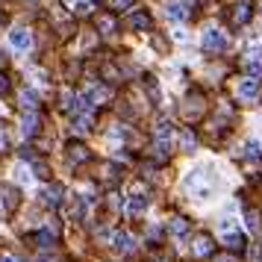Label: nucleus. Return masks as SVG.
Wrapping results in <instances>:
<instances>
[{
  "label": "nucleus",
  "mask_w": 262,
  "mask_h": 262,
  "mask_svg": "<svg viewBox=\"0 0 262 262\" xmlns=\"http://www.w3.org/2000/svg\"><path fill=\"white\" fill-rule=\"evenodd\" d=\"M185 189H189L198 200L212 198V192L218 189V171L212 165H198L195 171L185 174Z\"/></svg>",
  "instance_id": "f257e3e1"
},
{
  "label": "nucleus",
  "mask_w": 262,
  "mask_h": 262,
  "mask_svg": "<svg viewBox=\"0 0 262 262\" xmlns=\"http://www.w3.org/2000/svg\"><path fill=\"white\" fill-rule=\"evenodd\" d=\"M203 50H209V53L227 50V39H224L221 30H206V32H203Z\"/></svg>",
  "instance_id": "f03ea898"
},
{
  "label": "nucleus",
  "mask_w": 262,
  "mask_h": 262,
  "mask_svg": "<svg viewBox=\"0 0 262 262\" xmlns=\"http://www.w3.org/2000/svg\"><path fill=\"white\" fill-rule=\"evenodd\" d=\"M165 15L171 18V21H185L192 15V9L185 6V0H171V3L165 6Z\"/></svg>",
  "instance_id": "7ed1b4c3"
},
{
  "label": "nucleus",
  "mask_w": 262,
  "mask_h": 262,
  "mask_svg": "<svg viewBox=\"0 0 262 262\" xmlns=\"http://www.w3.org/2000/svg\"><path fill=\"white\" fill-rule=\"evenodd\" d=\"M256 94H259V83H256V80H242V83H239V97L250 100V97H256Z\"/></svg>",
  "instance_id": "20e7f679"
},
{
  "label": "nucleus",
  "mask_w": 262,
  "mask_h": 262,
  "mask_svg": "<svg viewBox=\"0 0 262 262\" xmlns=\"http://www.w3.org/2000/svg\"><path fill=\"white\" fill-rule=\"evenodd\" d=\"M224 245H227L230 250H245V236L242 233H227V236H224Z\"/></svg>",
  "instance_id": "39448f33"
},
{
  "label": "nucleus",
  "mask_w": 262,
  "mask_h": 262,
  "mask_svg": "<svg viewBox=\"0 0 262 262\" xmlns=\"http://www.w3.org/2000/svg\"><path fill=\"white\" fill-rule=\"evenodd\" d=\"M245 68L253 74V77H259V74H262V53H250V56L245 59Z\"/></svg>",
  "instance_id": "423d86ee"
},
{
  "label": "nucleus",
  "mask_w": 262,
  "mask_h": 262,
  "mask_svg": "<svg viewBox=\"0 0 262 262\" xmlns=\"http://www.w3.org/2000/svg\"><path fill=\"white\" fill-rule=\"evenodd\" d=\"M127 209H130V215H141V212L147 209V198L133 195V198H130V203H127Z\"/></svg>",
  "instance_id": "0eeeda50"
},
{
  "label": "nucleus",
  "mask_w": 262,
  "mask_h": 262,
  "mask_svg": "<svg viewBox=\"0 0 262 262\" xmlns=\"http://www.w3.org/2000/svg\"><path fill=\"white\" fill-rule=\"evenodd\" d=\"M192 250H195V256H206V253L212 250V239H209V236H198Z\"/></svg>",
  "instance_id": "6e6552de"
},
{
  "label": "nucleus",
  "mask_w": 262,
  "mask_h": 262,
  "mask_svg": "<svg viewBox=\"0 0 262 262\" xmlns=\"http://www.w3.org/2000/svg\"><path fill=\"white\" fill-rule=\"evenodd\" d=\"M247 18H250V6H247V3L233 6V24H245Z\"/></svg>",
  "instance_id": "1a4fd4ad"
},
{
  "label": "nucleus",
  "mask_w": 262,
  "mask_h": 262,
  "mask_svg": "<svg viewBox=\"0 0 262 262\" xmlns=\"http://www.w3.org/2000/svg\"><path fill=\"white\" fill-rule=\"evenodd\" d=\"M12 45L21 47V50H27V47H30V35H27L24 30H15V32H12Z\"/></svg>",
  "instance_id": "9d476101"
},
{
  "label": "nucleus",
  "mask_w": 262,
  "mask_h": 262,
  "mask_svg": "<svg viewBox=\"0 0 262 262\" xmlns=\"http://www.w3.org/2000/svg\"><path fill=\"white\" fill-rule=\"evenodd\" d=\"M115 247H118V250H133V247H136V245H133V236H130V233H118V236H115Z\"/></svg>",
  "instance_id": "9b49d317"
},
{
  "label": "nucleus",
  "mask_w": 262,
  "mask_h": 262,
  "mask_svg": "<svg viewBox=\"0 0 262 262\" xmlns=\"http://www.w3.org/2000/svg\"><path fill=\"white\" fill-rule=\"evenodd\" d=\"M168 230H171L174 236H183L185 230H189V224H185V218H171V224H168Z\"/></svg>",
  "instance_id": "f8f14e48"
},
{
  "label": "nucleus",
  "mask_w": 262,
  "mask_h": 262,
  "mask_svg": "<svg viewBox=\"0 0 262 262\" xmlns=\"http://www.w3.org/2000/svg\"><path fill=\"white\" fill-rule=\"evenodd\" d=\"M133 27H136V30H147V27H151V15H147V12L133 15Z\"/></svg>",
  "instance_id": "ddd939ff"
},
{
  "label": "nucleus",
  "mask_w": 262,
  "mask_h": 262,
  "mask_svg": "<svg viewBox=\"0 0 262 262\" xmlns=\"http://www.w3.org/2000/svg\"><path fill=\"white\" fill-rule=\"evenodd\" d=\"M171 133H174V124L171 121H159L156 124V136L159 139H171Z\"/></svg>",
  "instance_id": "4468645a"
},
{
  "label": "nucleus",
  "mask_w": 262,
  "mask_h": 262,
  "mask_svg": "<svg viewBox=\"0 0 262 262\" xmlns=\"http://www.w3.org/2000/svg\"><path fill=\"white\" fill-rule=\"evenodd\" d=\"M183 147H185V151H192V147H195V136L192 133H183Z\"/></svg>",
  "instance_id": "2eb2a0df"
},
{
  "label": "nucleus",
  "mask_w": 262,
  "mask_h": 262,
  "mask_svg": "<svg viewBox=\"0 0 262 262\" xmlns=\"http://www.w3.org/2000/svg\"><path fill=\"white\" fill-rule=\"evenodd\" d=\"M247 227H250V230L259 227V221H256V212H253V209H247Z\"/></svg>",
  "instance_id": "dca6fc26"
},
{
  "label": "nucleus",
  "mask_w": 262,
  "mask_h": 262,
  "mask_svg": "<svg viewBox=\"0 0 262 262\" xmlns=\"http://www.w3.org/2000/svg\"><path fill=\"white\" fill-rule=\"evenodd\" d=\"M245 154H247V156H259V144H256V141H250Z\"/></svg>",
  "instance_id": "f3484780"
},
{
  "label": "nucleus",
  "mask_w": 262,
  "mask_h": 262,
  "mask_svg": "<svg viewBox=\"0 0 262 262\" xmlns=\"http://www.w3.org/2000/svg\"><path fill=\"white\" fill-rule=\"evenodd\" d=\"M259 12H262V6H259Z\"/></svg>",
  "instance_id": "a211bd4d"
}]
</instances>
